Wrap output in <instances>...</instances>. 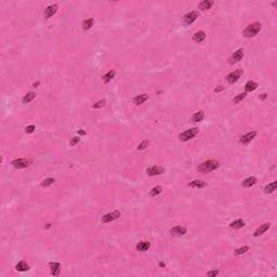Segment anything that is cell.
Segmentation results:
<instances>
[{
  "instance_id": "37",
  "label": "cell",
  "mask_w": 277,
  "mask_h": 277,
  "mask_svg": "<svg viewBox=\"0 0 277 277\" xmlns=\"http://www.w3.org/2000/svg\"><path fill=\"white\" fill-rule=\"evenodd\" d=\"M219 274V271L218 270H213V271H210V272L207 273V276L208 277H214Z\"/></svg>"
},
{
  "instance_id": "26",
  "label": "cell",
  "mask_w": 277,
  "mask_h": 277,
  "mask_svg": "<svg viewBox=\"0 0 277 277\" xmlns=\"http://www.w3.org/2000/svg\"><path fill=\"white\" fill-rule=\"evenodd\" d=\"M36 97V93L35 92H28L26 95H24V97H23V103L24 104H27V103H30V102H32L33 100Z\"/></svg>"
},
{
  "instance_id": "15",
  "label": "cell",
  "mask_w": 277,
  "mask_h": 277,
  "mask_svg": "<svg viewBox=\"0 0 277 277\" xmlns=\"http://www.w3.org/2000/svg\"><path fill=\"white\" fill-rule=\"evenodd\" d=\"M148 97H149L148 94L143 93V94H140V95H137V97H135L134 99H133V103H134L135 105H141V104H143L145 101H147Z\"/></svg>"
},
{
  "instance_id": "12",
  "label": "cell",
  "mask_w": 277,
  "mask_h": 277,
  "mask_svg": "<svg viewBox=\"0 0 277 277\" xmlns=\"http://www.w3.org/2000/svg\"><path fill=\"white\" fill-rule=\"evenodd\" d=\"M243 49H238L237 51L234 52V54H233L232 57H230V64H234V63H237V62H239L241 59H243Z\"/></svg>"
},
{
  "instance_id": "1",
  "label": "cell",
  "mask_w": 277,
  "mask_h": 277,
  "mask_svg": "<svg viewBox=\"0 0 277 277\" xmlns=\"http://www.w3.org/2000/svg\"><path fill=\"white\" fill-rule=\"evenodd\" d=\"M219 167H220L219 161H216V160H207V161L199 164L197 167V170L200 173H210V172L216 170Z\"/></svg>"
},
{
  "instance_id": "38",
  "label": "cell",
  "mask_w": 277,
  "mask_h": 277,
  "mask_svg": "<svg viewBox=\"0 0 277 277\" xmlns=\"http://www.w3.org/2000/svg\"><path fill=\"white\" fill-rule=\"evenodd\" d=\"M223 90V87L222 86H219V88H216V92H220V91H222Z\"/></svg>"
},
{
  "instance_id": "29",
  "label": "cell",
  "mask_w": 277,
  "mask_h": 277,
  "mask_svg": "<svg viewBox=\"0 0 277 277\" xmlns=\"http://www.w3.org/2000/svg\"><path fill=\"white\" fill-rule=\"evenodd\" d=\"M115 75H116V72L115 70H109V72L107 73V74H105L103 76V80H104V82H105V84H107V82H109L110 80H112V79L114 78V77H115Z\"/></svg>"
},
{
  "instance_id": "7",
  "label": "cell",
  "mask_w": 277,
  "mask_h": 277,
  "mask_svg": "<svg viewBox=\"0 0 277 277\" xmlns=\"http://www.w3.org/2000/svg\"><path fill=\"white\" fill-rule=\"evenodd\" d=\"M241 75H243V70L241 69L234 70V72H232L231 74H228V76H226V80H228V82H230V84H234V82H236V81L240 78Z\"/></svg>"
},
{
  "instance_id": "33",
  "label": "cell",
  "mask_w": 277,
  "mask_h": 277,
  "mask_svg": "<svg viewBox=\"0 0 277 277\" xmlns=\"http://www.w3.org/2000/svg\"><path fill=\"white\" fill-rule=\"evenodd\" d=\"M148 145H149V141L144 140L142 143H141V144H139V146H137V149H139V151H142V149H145V148H146V147L148 146Z\"/></svg>"
},
{
  "instance_id": "34",
  "label": "cell",
  "mask_w": 277,
  "mask_h": 277,
  "mask_svg": "<svg viewBox=\"0 0 277 277\" xmlns=\"http://www.w3.org/2000/svg\"><path fill=\"white\" fill-rule=\"evenodd\" d=\"M79 142H80V137H73L72 140H70V145H72V146H75V145L78 144Z\"/></svg>"
},
{
  "instance_id": "24",
  "label": "cell",
  "mask_w": 277,
  "mask_h": 277,
  "mask_svg": "<svg viewBox=\"0 0 277 277\" xmlns=\"http://www.w3.org/2000/svg\"><path fill=\"white\" fill-rule=\"evenodd\" d=\"M231 228H234V230H238V228H241L245 226V221L241 220V219H238V220L234 221L230 224Z\"/></svg>"
},
{
  "instance_id": "11",
  "label": "cell",
  "mask_w": 277,
  "mask_h": 277,
  "mask_svg": "<svg viewBox=\"0 0 277 277\" xmlns=\"http://www.w3.org/2000/svg\"><path fill=\"white\" fill-rule=\"evenodd\" d=\"M187 232V228H185V226H174V228H171V231H170V234L172 235V236H183V235H185Z\"/></svg>"
},
{
  "instance_id": "17",
  "label": "cell",
  "mask_w": 277,
  "mask_h": 277,
  "mask_svg": "<svg viewBox=\"0 0 277 277\" xmlns=\"http://www.w3.org/2000/svg\"><path fill=\"white\" fill-rule=\"evenodd\" d=\"M206 38V33L203 32V30H199V32H196L195 34H194L193 36V40L195 41V42H201V41H204Z\"/></svg>"
},
{
  "instance_id": "6",
  "label": "cell",
  "mask_w": 277,
  "mask_h": 277,
  "mask_svg": "<svg viewBox=\"0 0 277 277\" xmlns=\"http://www.w3.org/2000/svg\"><path fill=\"white\" fill-rule=\"evenodd\" d=\"M199 16V12L198 11H192L189 12V13H187L186 15L183 18V20H184V24L185 25H191L193 24L195 21L198 18Z\"/></svg>"
},
{
  "instance_id": "20",
  "label": "cell",
  "mask_w": 277,
  "mask_h": 277,
  "mask_svg": "<svg viewBox=\"0 0 277 277\" xmlns=\"http://www.w3.org/2000/svg\"><path fill=\"white\" fill-rule=\"evenodd\" d=\"M188 186L195 187V188H205V187H207V183L203 182L200 180H195L193 182L188 183Z\"/></svg>"
},
{
  "instance_id": "4",
  "label": "cell",
  "mask_w": 277,
  "mask_h": 277,
  "mask_svg": "<svg viewBox=\"0 0 277 277\" xmlns=\"http://www.w3.org/2000/svg\"><path fill=\"white\" fill-rule=\"evenodd\" d=\"M32 164L33 161L28 158H18V159H14L12 161V166L18 169H24V168L30 167Z\"/></svg>"
},
{
  "instance_id": "40",
  "label": "cell",
  "mask_w": 277,
  "mask_h": 277,
  "mask_svg": "<svg viewBox=\"0 0 277 277\" xmlns=\"http://www.w3.org/2000/svg\"><path fill=\"white\" fill-rule=\"evenodd\" d=\"M79 134L84 135V134H86V132H85V131H79Z\"/></svg>"
},
{
  "instance_id": "14",
  "label": "cell",
  "mask_w": 277,
  "mask_h": 277,
  "mask_svg": "<svg viewBox=\"0 0 277 277\" xmlns=\"http://www.w3.org/2000/svg\"><path fill=\"white\" fill-rule=\"evenodd\" d=\"M270 228H271V224L270 223L262 224V225H260V228H258L257 230H255V234H253V236H255V237H259L260 235H262L263 233H265Z\"/></svg>"
},
{
  "instance_id": "25",
  "label": "cell",
  "mask_w": 277,
  "mask_h": 277,
  "mask_svg": "<svg viewBox=\"0 0 277 277\" xmlns=\"http://www.w3.org/2000/svg\"><path fill=\"white\" fill-rule=\"evenodd\" d=\"M93 24H94V20L93 18H87V20H85L82 22V28L85 30H88L93 26Z\"/></svg>"
},
{
  "instance_id": "32",
  "label": "cell",
  "mask_w": 277,
  "mask_h": 277,
  "mask_svg": "<svg viewBox=\"0 0 277 277\" xmlns=\"http://www.w3.org/2000/svg\"><path fill=\"white\" fill-rule=\"evenodd\" d=\"M246 97V93H240V94H238L236 97H234V100H233V102H234L235 104L239 103V102H241L243 99Z\"/></svg>"
},
{
  "instance_id": "10",
  "label": "cell",
  "mask_w": 277,
  "mask_h": 277,
  "mask_svg": "<svg viewBox=\"0 0 277 277\" xmlns=\"http://www.w3.org/2000/svg\"><path fill=\"white\" fill-rule=\"evenodd\" d=\"M257 135V131H251V132H248L247 134L243 135V137L239 139V142L241 144H248V143H250L251 141L253 140Z\"/></svg>"
},
{
  "instance_id": "2",
  "label": "cell",
  "mask_w": 277,
  "mask_h": 277,
  "mask_svg": "<svg viewBox=\"0 0 277 277\" xmlns=\"http://www.w3.org/2000/svg\"><path fill=\"white\" fill-rule=\"evenodd\" d=\"M260 30H261V24L260 23H252V24L246 27L243 35L246 38H251V37H255V35H258Z\"/></svg>"
},
{
  "instance_id": "39",
  "label": "cell",
  "mask_w": 277,
  "mask_h": 277,
  "mask_svg": "<svg viewBox=\"0 0 277 277\" xmlns=\"http://www.w3.org/2000/svg\"><path fill=\"white\" fill-rule=\"evenodd\" d=\"M261 99H262V100L266 99V94H265V93H263V94H261Z\"/></svg>"
},
{
  "instance_id": "9",
  "label": "cell",
  "mask_w": 277,
  "mask_h": 277,
  "mask_svg": "<svg viewBox=\"0 0 277 277\" xmlns=\"http://www.w3.org/2000/svg\"><path fill=\"white\" fill-rule=\"evenodd\" d=\"M57 9H59V7H57V5H51V6H48L47 8H46L45 10V13H43V16H45V18H52V16L54 15V14L57 12Z\"/></svg>"
},
{
  "instance_id": "18",
  "label": "cell",
  "mask_w": 277,
  "mask_h": 277,
  "mask_svg": "<svg viewBox=\"0 0 277 277\" xmlns=\"http://www.w3.org/2000/svg\"><path fill=\"white\" fill-rule=\"evenodd\" d=\"M151 248V243L149 241H140L137 245V251H147Z\"/></svg>"
},
{
  "instance_id": "3",
  "label": "cell",
  "mask_w": 277,
  "mask_h": 277,
  "mask_svg": "<svg viewBox=\"0 0 277 277\" xmlns=\"http://www.w3.org/2000/svg\"><path fill=\"white\" fill-rule=\"evenodd\" d=\"M197 133H198V129L192 128V129H188V130L184 131L183 133H181V134L179 135V139H180L181 142H187V141L192 140V139H194V137H196Z\"/></svg>"
},
{
  "instance_id": "21",
  "label": "cell",
  "mask_w": 277,
  "mask_h": 277,
  "mask_svg": "<svg viewBox=\"0 0 277 277\" xmlns=\"http://www.w3.org/2000/svg\"><path fill=\"white\" fill-rule=\"evenodd\" d=\"M257 88H258V84L255 81H252V80H249L245 86L246 92H252V91H255Z\"/></svg>"
},
{
  "instance_id": "31",
  "label": "cell",
  "mask_w": 277,
  "mask_h": 277,
  "mask_svg": "<svg viewBox=\"0 0 277 277\" xmlns=\"http://www.w3.org/2000/svg\"><path fill=\"white\" fill-rule=\"evenodd\" d=\"M247 251H249V247H248V246H243V247H241V248H239V249H236V250H235V255H240L246 253Z\"/></svg>"
},
{
  "instance_id": "8",
  "label": "cell",
  "mask_w": 277,
  "mask_h": 277,
  "mask_svg": "<svg viewBox=\"0 0 277 277\" xmlns=\"http://www.w3.org/2000/svg\"><path fill=\"white\" fill-rule=\"evenodd\" d=\"M164 168L160 167V166H153V167L148 168L146 170V173L148 174L149 176H159V174L164 173Z\"/></svg>"
},
{
  "instance_id": "28",
  "label": "cell",
  "mask_w": 277,
  "mask_h": 277,
  "mask_svg": "<svg viewBox=\"0 0 277 277\" xmlns=\"http://www.w3.org/2000/svg\"><path fill=\"white\" fill-rule=\"evenodd\" d=\"M161 193H162V187L161 186H155V187H153V188L151 189V192H149V196L156 197V196H158V195H160Z\"/></svg>"
},
{
  "instance_id": "22",
  "label": "cell",
  "mask_w": 277,
  "mask_h": 277,
  "mask_svg": "<svg viewBox=\"0 0 277 277\" xmlns=\"http://www.w3.org/2000/svg\"><path fill=\"white\" fill-rule=\"evenodd\" d=\"M213 6V1L212 0H204V1H201L200 3H199V9L200 10H204V11H206V10L210 9V8Z\"/></svg>"
},
{
  "instance_id": "27",
  "label": "cell",
  "mask_w": 277,
  "mask_h": 277,
  "mask_svg": "<svg viewBox=\"0 0 277 277\" xmlns=\"http://www.w3.org/2000/svg\"><path fill=\"white\" fill-rule=\"evenodd\" d=\"M276 186H277V182L276 181H274V182H272L271 184L266 185V186L264 187V193H266V194L273 193V192L276 189Z\"/></svg>"
},
{
  "instance_id": "36",
  "label": "cell",
  "mask_w": 277,
  "mask_h": 277,
  "mask_svg": "<svg viewBox=\"0 0 277 277\" xmlns=\"http://www.w3.org/2000/svg\"><path fill=\"white\" fill-rule=\"evenodd\" d=\"M35 129H36V127L34 125H30V126H27L25 128V131H26V133H33L35 131Z\"/></svg>"
},
{
  "instance_id": "16",
  "label": "cell",
  "mask_w": 277,
  "mask_h": 277,
  "mask_svg": "<svg viewBox=\"0 0 277 277\" xmlns=\"http://www.w3.org/2000/svg\"><path fill=\"white\" fill-rule=\"evenodd\" d=\"M257 182H258V180H257L255 176H249V178L245 179V180L243 181L241 185H243V187H251V186H253V185H255Z\"/></svg>"
},
{
  "instance_id": "23",
  "label": "cell",
  "mask_w": 277,
  "mask_h": 277,
  "mask_svg": "<svg viewBox=\"0 0 277 277\" xmlns=\"http://www.w3.org/2000/svg\"><path fill=\"white\" fill-rule=\"evenodd\" d=\"M15 268L18 271V272H26V271L30 270V265L26 263L25 261H20L18 264L15 265Z\"/></svg>"
},
{
  "instance_id": "35",
  "label": "cell",
  "mask_w": 277,
  "mask_h": 277,
  "mask_svg": "<svg viewBox=\"0 0 277 277\" xmlns=\"http://www.w3.org/2000/svg\"><path fill=\"white\" fill-rule=\"evenodd\" d=\"M104 104H105V100H101V101L97 102V103L93 105V108H101L102 106H104Z\"/></svg>"
},
{
  "instance_id": "19",
  "label": "cell",
  "mask_w": 277,
  "mask_h": 277,
  "mask_svg": "<svg viewBox=\"0 0 277 277\" xmlns=\"http://www.w3.org/2000/svg\"><path fill=\"white\" fill-rule=\"evenodd\" d=\"M204 117H205V113H204L203 110H199L197 113H195L193 116L191 117V121L193 122H199V121H203Z\"/></svg>"
},
{
  "instance_id": "30",
  "label": "cell",
  "mask_w": 277,
  "mask_h": 277,
  "mask_svg": "<svg viewBox=\"0 0 277 277\" xmlns=\"http://www.w3.org/2000/svg\"><path fill=\"white\" fill-rule=\"evenodd\" d=\"M55 182V180H54V179H52V178H48V179H45V180L42 181V182H41V186L42 187H48V186H50V185H52L53 184V183Z\"/></svg>"
},
{
  "instance_id": "5",
  "label": "cell",
  "mask_w": 277,
  "mask_h": 277,
  "mask_svg": "<svg viewBox=\"0 0 277 277\" xmlns=\"http://www.w3.org/2000/svg\"><path fill=\"white\" fill-rule=\"evenodd\" d=\"M119 216H120V212L116 210V211L109 212V213H107V214H104V216H102L101 221L103 223H109V222H113V221L119 219Z\"/></svg>"
},
{
  "instance_id": "13",
  "label": "cell",
  "mask_w": 277,
  "mask_h": 277,
  "mask_svg": "<svg viewBox=\"0 0 277 277\" xmlns=\"http://www.w3.org/2000/svg\"><path fill=\"white\" fill-rule=\"evenodd\" d=\"M50 271L53 276H59L60 271H61V264L57 262H52L50 263Z\"/></svg>"
}]
</instances>
